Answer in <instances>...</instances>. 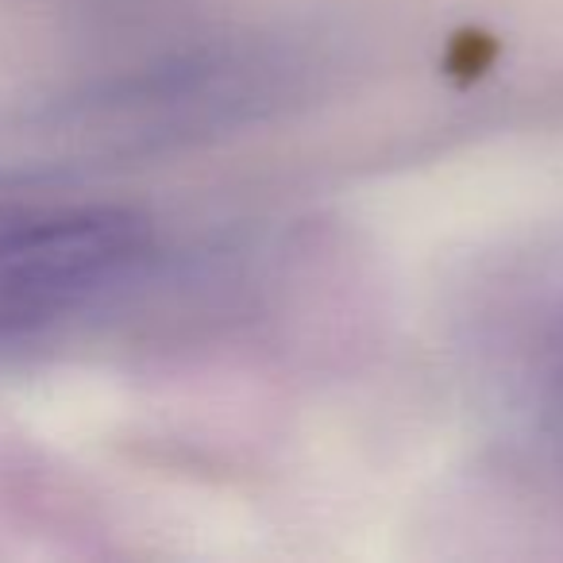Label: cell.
<instances>
[{
  "label": "cell",
  "instance_id": "1",
  "mask_svg": "<svg viewBox=\"0 0 563 563\" xmlns=\"http://www.w3.org/2000/svg\"><path fill=\"white\" fill-rule=\"evenodd\" d=\"M294 74V58L247 43L86 86L0 97V189L47 186L194 143L263 112Z\"/></svg>",
  "mask_w": 563,
  "mask_h": 563
},
{
  "label": "cell",
  "instance_id": "2",
  "mask_svg": "<svg viewBox=\"0 0 563 563\" xmlns=\"http://www.w3.org/2000/svg\"><path fill=\"white\" fill-rule=\"evenodd\" d=\"M155 258L140 212L0 201V352L109 309Z\"/></svg>",
  "mask_w": 563,
  "mask_h": 563
},
{
  "label": "cell",
  "instance_id": "3",
  "mask_svg": "<svg viewBox=\"0 0 563 563\" xmlns=\"http://www.w3.org/2000/svg\"><path fill=\"white\" fill-rule=\"evenodd\" d=\"M471 352L506 460L563 501V251L501 282L478 313Z\"/></svg>",
  "mask_w": 563,
  "mask_h": 563
}]
</instances>
